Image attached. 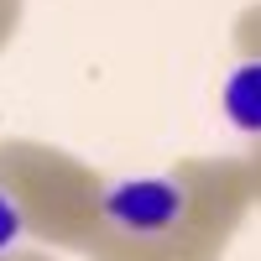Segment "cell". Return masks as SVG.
<instances>
[{
	"label": "cell",
	"mask_w": 261,
	"mask_h": 261,
	"mask_svg": "<svg viewBox=\"0 0 261 261\" xmlns=\"http://www.w3.org/2000/svg\"><path fill=\"white\" fill-rule=\"evenodd\" d=\"M21 230H27V220H21V204L11 199L6 188H0V256H6V251L21 241Z\"/></svg>",
	"instance_id": "3957f363"
},
{
	"label": "cell",
	"mask_w": 261,
	"mask_h": 261,
	"mask_svg": "<svg viewBox=\"0 0 261 261\" xmlns=\"http://www.w3.org/2000/svg\"><path fill=\"white\" fill-rule=\"evenodd\" d=\"M225 115L235 130L261 136V63H241L225 79Z\"/></svg>",
	"instance_id": "7a4b0ae2"
},
{
	"label": "cell",
	"mask_w": 261,
	"mask_h": 261,
	"mask_svg": "<svg viewBox=\"0 0 261 261\" xmlns=\"http://www.w3.org/2000/svg\"><path fill=\"white\" fill-rule=\"evenodd\" d=\"M105 225H115L120 235L136 241H162L188 220V188L178 178H125L115 188H105L99 199Z\"/></svg>",
	"instance_id": "6da1fadb"
}]
</instances>
